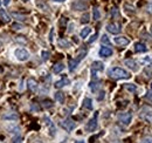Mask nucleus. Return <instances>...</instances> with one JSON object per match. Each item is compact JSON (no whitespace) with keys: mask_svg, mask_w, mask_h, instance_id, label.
I'll use <instances>...</instances> for the list:
<instances>
[{"mask_svg":"<svg viewBox=\"0 0 152 143\" xmlns=\"http://www.w3.org/2000/svg\"><path fill=\"white\" fill-rule=\"evenodd\" d=\"M60 125H61V127H62L63 129H66L67 132H72V130H74L76 128V123L72 119H66V120L62 121Z\"/></svg>","mask_w":152,"mask_h":143,"instance_id":"nucleus-6","label":"nucleus"},{"mask_svg":"<svg viewBox=\"0 0 152 143\" xmlns=\"http://www.w3.org/2000/svg\"><path fill=\"white\" fill-rule=\"evenodd\" d=\"M118 120L123 126H128V125H130V122L132 120V114L131 113H122L118 115Z\"/></svg>","mask_w":152,"mask_h":143,"instance_id":"nucleus-5","label":"nucleus"},{"mask_svg":"<svg viewBox=\"0 0 152 143\" xmlns=\"http://www.w3.org/2000/svg\"><path fill=\"white\" fill-rule=\"evenodd\" d=\"M108 75L111 78V79H115V80H122V79H129L131 75L129 72H126L125 69L121 68V67H114V68H110L108 70Z\"/></svg>","mask_w":152,"mask_h":143,"instance_id":"nucleus-1","label":"nucleus"},{"mask_svg":"<svg viewBox=\"0 0 152 143\" xmlns=\"http://www.w3.org/2000/svg\"><path fill=\"white\" fill-rule=\"evenodd\" d=\"M0 5H1V1H0Z\"/></svg>","mask_w":152,"mask_h":143,"instance_id":"nucleus-52","label":"nucleus"},{"mask_svg":"<svg viewBox=\"0 0 152 143\" xmlns=\"http://www.w3.org/2000/svg\"><path fill=\"white\" fill-rule=\"evenodd\" d=\"M89 88L92 90V92H96L98 88H99V83L98 82H95V81H91L89 83Z\"/></svg>","mask_w":152,"mask_h":143,"instance_id":"nucleus-23","label":"nucleus"},{"mask_svg":"<svg viewBox=\"0 0 152 143\" xmlns=\"http://www.w3.org/2000/svg\"><path fill=\"white\" fill-rule=\"evenodd\" d=\"M63 69H65V65H63L62 62H59V63H56V65L53 67V72H54L55 74H59V73H61Z\"/></svg>","mask_w":152,"mask_h":143,"instance_id":"nucleus-19","label":"nucleus"},{"mask_svg":"<svg viewBox=\"0 0 152 143\" xmlns=\"http://www.w3.org/2000/svg\"><path fill=\"white\" fill-rule=\"evenodd\" d=\"M99 16H101V13H99V11H98V8H94V20H98L99 19Z\"/></svg>","mask_w":152,"mask_h":143,"instance_id":"nucleus-31","label":"nucleus"},{"mask_svg":"<svg viewBox=\"0 0 152 143\" xmlns=\"http://www.w3.org/2000/svg\"><path fill=\"white\" fill-rule=\"evenodd\" d=\"M55 2H63V1H66V0H54Z\"/></svg>","mask_w":152,"mask_h":143,"instance_id":"nucleus-46","label":"nucleus"},{"mask_svg":"<svg viewBox=\"0 0 152 143\" xmlns=\"http://www.w3.org/2000/svg\"><path fill=\"white\" fill-rule=\"evenodd\" d=\"M27 87H28V89H29L31 92H33V93L38 92V82H36L33 78H29V79L27 80Z\"/></svg>","mask_w":152,"mask_h":143,"instance_id":"nucleus-9","label":"nucleus"},{"mask_svg":"<svg viewBox=\"0 0 152 143\" xmlns=\"http://www.w3.org/2000/svg\"><path fill=\"white\" fill-rule=\"evenodd\" d=\"M89 18H90V16H89L88 13L83 14L82 18H81V22H82V23H88V22H89Z\"/></svg>","mask_w":152,"mask_h":143,"instance_id":"nucleus-29","label":"nucleus"},{"mask_svg":"<svg viewBox=\"0 0 152 143\" xmlns=\"http://www.w3.org/2000/svg\"><path fill=\"white\" fill-rule=\"evenodd\" d=\"M118 15H119L118 9H117L116 7H114V8L111 9V16H112V18H118Z\"/></svg>","mask_w":152,"mask_h":143,"instance_id":"nucleus-33","label":"nucleus"},{"mask_svg":"<svg viewBox=\"0 0 152 143\" xmlns=\"http://www.w3.org/2000/svg\"><path fill=\"white\" fill-rule=\"evenodd\" d=\"M22 1H23V2H27V1H28V0H22Z\"/></svg>","mask_w":152,"mask_h":143,"instance_id":"nucleus-49","label":"nucleus"},{"mask_svg":"<svg viewBox=\"0 0 152 143\" xmlns=\"http://www.w3.org/2000/svg\"><path fill=\"white\" fill-rule=\"evenodd\" d=\"M151 33H152V28H151Z\"/></svg>","mask_w":152,"mask_h":143,"instance_id":"nucleus-53","label":"nucleus"},{"mask_svg":"<svg viewBox=\"0 0 152 143\" xmlns=\"http://www.w3.org/2000/svg\"><path fill=\"white\" fill-rule=\"evenodd\" d=\"M141 143H152V136H145V137L141 141Z\"/></svg>","mask_w":152,"mask_h":143,"instance_id":"nucleus-36","label":"nucleus"},{"mask_svg":"<svg viewBox=\"0 0 152 143\" xmlns=\"http://www.w3.org/2000/svg\"><path fill=\"white\" fill-rule=\"evenodd\" d=\"M75 143H85V142H84V141H76Z\"/></svg>","mask_w":152,"mask_h":143,"instance_id":"nucleus-48","label":"nucleus"},{"mask_svg":"<svg viewBox=\"0 0 152 143\" xmlns=\"http://www.w3.org/2000/svg\"><path fill=\"white\" fill-rule=\"evenodd\" d=\"M41 56H42L43 60H48V58H49V52L42 51V52H41Z\"/></svg>","mask_w":152,"mask_h":143,"instance_id":"nucleus-35","label":"nucleus"},{"mask_svg":"<svg viewBox=\"0 0 152 143\" xmlns=\"http://www.w3.org/2000/svg\"><path fill=\"white\" fill-rule=\"evenodd\" d=\"M115 43H117L118 46H126L130 43V40L126 36H116L115 38Z\"/></svg>","mask_w":152,"mask_h":143,"instance_id":"nucleus-10","label":"nucleus"},{"mask_svg":"<svg viewBox=\"0 0 152 143\" xmlns=\"http://www.w3.org/2000/svg\"><path fill=\"white\" fill-rule=\"evenodd\" d=\"M124 8H125V12H128V13H131V14H134L136 11H135V7L132 6V5H129V4H125L124 5Z\"/></svg>","mask_w":152,"mask_h":143,"instance_id":"nucleus-25","label":"nucleus"},{"mask_svg":"<svg viewBox=\"0 0 152 143\" xmlns=\"http://www.w3.org/2000/svg\"><path fill=\"white\" fill-rule=\"evenodd\" d=\"M2 119L6 120V121H16V120L19 119V116H18L16 113H6V114L2 116Z\"/></svg>","mask_w":152,"mask_h":143,"instance_id":"nucleus-15","label":"nucleus"},{"mask_svg":"<svg viewBox=\"0 0 152 143\" xmlns=\"http://www.w3.org/2000/svg\"><path fill=\"white\" fill-rule=\"evenodd\" d=\"M73 8L75 11H84V9H87V5L83 4L82 1H75L73 4Z\"/></svg>","mask_w":152,"mask_h":143,"instance_id":"nucleus-16","label":"nucleus"},{"mask_svg":"<svg viewBox=\"0 0 152 143\" xmlns=\"http://www.w3.org/2000/svg\"><path fill=\"white\" fill-rule=\"evenodd\" d=\"M148 12H150V13H152V5L150 6V9H148Z\"/></svg>","mask_w":152,"mask_h":143,"instance_id":"nucleus-47","label":"nucleus"},{"mask_svg":"<svg viewBox=\"0 0 152 143\" xmlns=\"http://www.w3.org/2000/svg\"><path fill=\"white\" fill-rule=\"evenodd\" d=\"M14 54H15V58L19 61H27L29 59V52L27 49H25V48H18V49H15Z\"/></svg>","mask_w":152,"mask_h":143,"instance_id":"nucleus-3","label":"nucleus"},{"mask_svg":"<svg viewBox=\"0 0 152 143\" xmlns=\"http://www.w3.org/2000/svg\"><path fill=\"white\" fill-rule=\"evenodd\" d=\"M146 51H148V47H146L144 43L137 42V43L135 45V52H136V53H145Z\"/></svg>","mask_w":152,"mask_h":143,"instance_id":"nucleus-13","label":"nucleus"},{"mask_svg":"<svg viewBox=\"0 0 152 143\" xmlns=\"http://www.w3.org/2000/svg\"><path fill=\"white\" fill-rule=\"evenodd\" d=\"M69 83H70L69 79H67V78H63V79H61V80L56 81L54 86H55V88L60 89V88H62V87H65V86H67V85H69Z\"/></svg>","mask_w":152,"mask_h":143,"instance_id":"nucleus-12","label":"nucleus"},{"mask_svg":"<svg viewBox=\"0 0 152 143\" xmlns=\"http://www.w3.org/2000/svg\"><path fill=\"white\" fill-rule=\"evenodd\" d=\"M96 128H97V113L95 114V116H94L91 120H89V122H88L87 126H85L87 132H95Z\"/></svg>","mask_w":152,"mask_h":143,"instance_id":"nucleus-7","label":"nucleus"},{"mask_svg":"<svg viewBox=\"0 0 152 143\" xmlns=\"http://www.w3.org/2000/svg\"><path fill=\"white\" fill-rule=\"evenodd\" d=\"M90 33H91V28H90V27H84V28L80 32V36L84 39V38H87Z\"/></svg>","mask_w":152,"mask_h":143,"instance_id":"nucleus-21","label":"nucleus"},{"mask_svg":"<svg viewBox=\"0 0 152 143\" xmlns=\"http://www.w3.org/2000/svg\"><path fill=\"white\" fill-rule=\"evenodd\" d=\"M9 2H11V0H2V4H4L5 6H7V5H9Z\"/></svg>","mask_w":152,"mask_h":143,"instance_id":"nucleus-42","label":"nucleus"},{"mask_svg":"<svg viewBox=\"0 0 152 143\" xmlns=\"http://www.w3.org/2000/svg\"><path fill=\"white\" fill-rule=\"evenodd\" d=\"M1 46H2V42H1V41H0V47H1Z\"/></svg>","mask_w":152,"mask_h":143,"instance_id":"nucleus-50","label":"nucleus"},{"mask_svg":"<svg viewBox=\"0 0 152 143\" xmlns=\"http://www.w3.org/2000/svg\"><path fill=\"white\" fill-rule=\"evenodd\" d=\"M12 16H13L14 19L19 20V21H25V20H26V15H23V14H21V13H18V12H13V13H12Z\"/></svg>","mask_w":152,"mask_h":143,"instance_id":"nucleus-22","label":"nucleus"},{"mask_svg":"<svg viewBox=\"0 0 152 143\" xmlns=\"http://www.w3.org/2000/svg\"><path fill=\"white\" fill-rule=\"evenodd\" d=\"M124 87H125V89H126L128 92H131V93H135L136 89H137V87H136L135 85H132V83H126Z\"/></svg>","mask_w":152,"mask_h":143,"instance_id":"nucleus-24","label":"nucleus"},{"mask_svg":"<svg viewBox=\"0 0 152 143\" xmlns=\"http://www.w3.org/2000/svg\"><path fill=\"white\" fill-rule=\"evenodd\" d=\"M55 101L56 102H59V103H65V100H66V97H65V94L62 93V92H58V93H55Z\"/></svg>","mask_w":152,"mask_h":143,"instance_id":"nucleus-17","label":"nucleus"},{"mask_svg":"<svg viewBox=\"0 0 152 143\" xmlns=\"http://www.w3.org/2000/svg\"><path fill=\"white\" fill-rule=\"evenodd\" d=\"M42 107H45V108H52L53 107V102L50 101V100H45V101H42Z\"/></svg>","mask_w":152,"mask_h":143,"instance_id":"nucleus-28","label":"nucleus"},{"mask_svg":"<svg viewBox=\"0 0 152 143\" xmlns=\"http://www.w3.org/2000/svg\"><path fill=\"white\" fill-rule=\"evenodd\" d=\"M99 94H101V95L97 97V100H99V101H101V100H103V99H104V94H105V93H104V92H101Z\"/></svg>","mask_w":152,"mask_h":143,"instance_id":"nucleus-40","label":"nucleus"},{"mask_svg":"<svg viewBox=\"0 0 152 143\" xmlns=\"http://www.w3.org/2000/svg\"><path fill=\"white\" fill-rule=\"evenodd\" d=\"M83 107L87 108L88 110H92V101H91V99L85 97V99L83 100Z\"/></svg>","mask_w":152,"mask_h":143,"instance_id":"nucleus-20","label":"nucleus"},{"mask_svg":"<svg viewBox=\"0 0 152 143\" xmlns=\"http://www.w3.org/2000/svg\"><path fill=\"white\" fill-rule=\"evenodd\" d=\"M16 41H19V42H26V40L25 39H20V36H19V39H16Z\"/></svg>","mask_w":152,"mask_h":143,"instance_id":"nucleus-45","label":"nucleus"},{"mask_svg":"<svg viewBox=\"0 0 152 143\" xmlns=\"http://www.w3.org/2000/svg\"><path fill=\"white\" fill-rule=\"evenodd\" d=\"M13 143H22V139H21V136H16V137H14V139H13Z\"/></svg>","mask_w":152,"mask_h":143,"instance_id":"nucleus-38","label":"nucleus"},{"mask_svg":"<svg viewBox=\"0 0 152 143\" xmlns=\"http://www.w3.org/2000/svg\"><path fill=\"white\" fill-rule=\"evenodd\" d=\"M141 63H143V65H145V66H152V60L148 56V58L142 59V60H141Z\"/></svg>","mask_w":152,"mask_h":143,"instance_id":"nucleus-27","label":"nucleus"},{"mask_svg":"<svg viewBox=\"0 0 152 143\" xmlns=\"http://www.w3.org/2000/svg\"><path fill=\"white\" fill-rule=\"evenodd\" d=\"M31 108H32V109H34V110H39V107H38V106H35V105H32V106H31Z\"/></svg>","mask_w":152,"mask_h":143,"instance_id":"nucleus-43","label":"nucleus"},{"mask_svg":"<svg viewBox=\"0 0 152 143\" xmlns=\"http://www.w3.org/2000/svg\"><path fill=\"white\" fill-rule=\"evenodd\" d=\"M7 129L9 130V133H19V130H20V129H19V127H16V126H15V127H14V126L8 127Z\"/></svg>","mask_w":152,"mask_h":143,"instance_id":"nucleus-34","label":"nucleus"},{"mask_svg":"<svg viewBox=\"0 0 152 143\" xmlns=\"http://www.w3.org/2000/svg\"><path fill=\"white\" fill-rule=\"evenodd\" d=\"M112 55V49L110 47H101L99 49V56L102 58H109Z\"/></svg>","mask_w":152,"mask_h":143,"instance_id":"nucleus-11","label":"nucleus"},{"mask_svg":"<svg viewBox=\"0 0 152 143\" xmlns=\"http://www.w3.org/2000/svg\"><path fill=\"white\" fill-rule=\"evenodd\" d=\"M151 90H152V83H151Z\"/></svg>","mask_w":152,"mask_h":143,"instance_id":"nucleus-51","label":"nucleus"},{"mask_svg":"<svg viewBox=\"0 0 152 143\" xmlns=\"http://www.w3.org/2000/svg\"><path fill=\"white\" fill-rule=\"evenodd\" d=\"M12 28H13V29H15V31H20V29L22 28V25H20V23H13Z\"/></svg>","mask_w":152,"mask_h":143,"instance_id":"nucleus-37","label":"nucleus"},{"mask_svg":"<svg viewBox=\"0 0 152 143\" xmlns=\"http://www.w3.org/2000/svg\"><path fill=\"white\" fill-rule=\"evenodd\" d=\"M53 34H54V29L50 31V35H49V41H50V42L53 41Z\"/></svg>","mask_w":152,"mask_h":143,"instance_id":"nucleus-41","label":"nucleus"},{"mask_svg":"<svg viewBox=\"0 0 152 143\" xmlns=\"http://www.w3.org/2000/svg\"><path fill=\"white\" fill-rule=\"evenodd\" d=\"M85 54H87V52H85V51H82V52L78 54V58H76V59H70V60H69V70H70V72H74L76 68H77L80 61L85 56Z\"/></svg>","mask_w":152,"mask_h":143,"instance_id":"nucleus-2","label":"nucleus"},{"mask_svg":"<svg viewBox=\"0 0 152 143\" xmlns=\"http://www.w3.org/2000/svg\"><path fill=\"white\" fill-rule=\"evenodd\" d=\"M0 18L4 22H9L11 21V16L8 15V13L5 11V9H1L0 11Z\"/></svg>","mask_w":152,"mask_h":143,"instance_id":"nucleus-18","label":"nucleus"},{"mask_svg":"<svg viewBox=\"0 0 152 143\" xmlns=\"http://www.w3.org/2000/svg\"><path fill=\"white\" fill-rule=\"evenodd\" d=\"M59 45H60V47H62V48H68V47L70 46V43H69L66 39H60Z\"/></svg>","mask_w":152,"mask_h":143,"instance_id":"nucleus-26","label":"nucleus"},{"mask_svg":"<svg viewBox=\"0 0 152 143\" xmlns=\"http://www.w3.org/2000/svg\"><path fill=\"white\" fill-rule=\"evenodd\" d=\"M96 38H97V33H96V34H94V35L91 36V39L89 40V43H91V42H94V41L96 40Z\"/></svg>","mask_w":152,"mask_h":143,"instance_id":"nucleus-39","label":"nucleus"},{"mask_svg":"<svg viewBox=\"0 0 152 143\" xmlns=\"http://www.w3.org/2000/svg\"><path fill=\"white\" fill-rule=\"evenodd\" d=\"M145 121H148V122H150L152 123V114H144V115H141Z\"/></svg>","mask_w":152,"mask_h":143,"instance_id":"nucleus-32","label":"nucleus"},{"mask_svg":"<svg viewBox=\"0 0 152 143\" xmlns=\"http://www.w3.org/2000/svg\"><path fill=\"white\" fill-rule=\"evenodd\" d=\"M149 97L152 100V90L150 92V93H148V95H146V99H149Z\"/></svg>","mask_w":152,"mask_h":143,"instance_id":"nucleus-44","label":"nucleus"},{"mask_svg":"<svg viewBox=\"0 0 152 143\" xmlns=\"http://www.w3.org/2000/svg\"><path fill=\"white\" fill-rule=\"evenodd\" d=\"M91 66H92L91 69H94V70H97V72H103L104 70V63L101 62V61H94Z\"/></svg>","mask_w":152,"mask_h":143,"instance_id":"nucleus-14","label":"nucleus"},{"mask_svg":"<svg viewBox=\"0 0 152 143\" xmlns=\"http://www.w3.org/2000/svg\"><path fill=\"white\" fill-rule=\"evenodd\" d=\"M124 63H125V66H128L131 70H134V72H137V70H138V63H137L134 59H126V60L124 61Z\"/></svg>","mask_w":152,"mask_h":143,"instance_id":"nucleus-8","label":"nucleus"},{"mask_svg":"<svg viewBox=\"0 0 152 143\" xmlns=\"http://www.w3.org/2000/svg\"><path fill=\"white\" fill-rule=\"evenodd\" d=\"M107 31L111 34H118L121 33L122 31V27H121V23L118 22H111V23H108L107 25Z\"/></svg>","mask_w":152,"mask_h":143,"instance_id":"nucleus-4","label":"nucleus"},{"mask_svg":"<svg viewBox=\"0 0 152 143\" xmlns=\"http://www.w3.org/2000/svg\"><path fill=\"white\" fill-rule=\"evenodd\" d=\"M101 41H102V43H104V45H108V46L111 45V42H110V40H109V38H108L107 35H103L102 39H101Z\"/></svg>","mask_w":152,"mask_h":143,"instance_id":"nucleus-30","label":"nucleus"}]
</instances>
